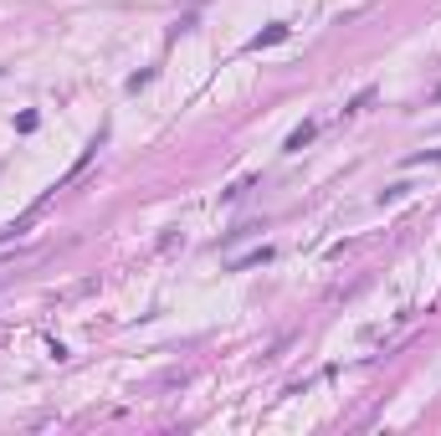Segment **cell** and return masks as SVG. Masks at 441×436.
I'll return each mask as SVG.
<instances>
[{"label":"cell","instance_id":"obj_1","mask_svg":"<svg viewBox=\"0 0 441 436\" xmlns=\"http://www.w3.org/2000/svg\"><path fill=\"white\" fill-rule=\"evenodd\" d=\"M277 42H288V26H282V21H277V26H267V31H257L246 47H252V51H262V47H277Z\"/></svg>","mask_w":441,"mask_h":436},{"label":"cell","instance_id":"obj_2","mask_svg":"<svg viewBox=\"0 0 441 436\" xmlns=\"http://www.w3.org/2000/svg\"><path fill=\"white\" fill-rule=\"evenodd\" d=\"M313 134H318V124H303V128H293V134H288V149L297 154V149H303V144L313 139Z\"/></svg>","mask_w":441,"mask_h":436},{"label":"cell","instance_id":"obj_3","mask_svg":"<svg viewBox=\"0 0 441 436\" xmlns=\"http://www.w3.org/2000/svg\"><path fill=\"white\" fill-rule=\"evenodd\" d=\"M257 262H272V246H257V252H246V257H236V262H231V267H257Z\"/></svg>","mask_w":441,"mask_h":436},{"label":"cell","instance_id":"obj_4","mask_svg":"<svg viewBox=\"0 0 441 436\" xmlns=\"http://www.w3.org/2000/svg\"><path fill=\"white\" fill-rule=\"evenodd\" d=\"M406 165H441V149H426V154H410Z\"/></svg>","mask_w":441,"mask_h":436}]
</instances>
